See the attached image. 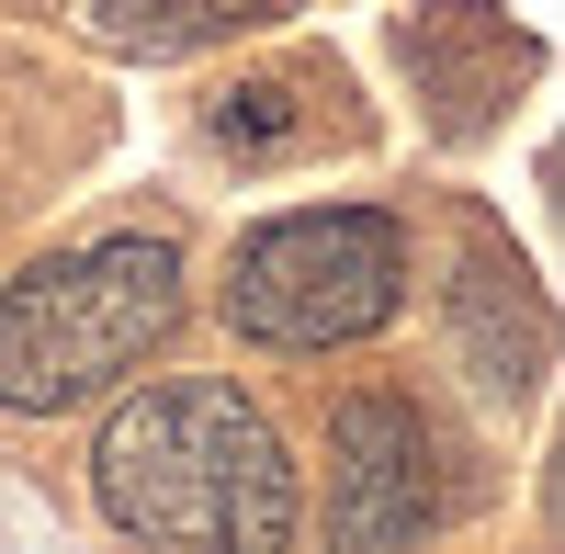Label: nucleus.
<instances>
[{
	"label": "nucleus",
	"instance_id": "obj_1",
	"mask_svg": "<svg viewBox=\"0 0 565 554\" xmlns=\"http://www.w3.org/2000/svg\"><path fill=\"white\" fill-rule=\"evenodd\" d=\"M90 476L148 554H282V532H295V465H282L271 419L204 374L125 396Z\"/></svg>",
	"mask_w": 565,
	"mask_h": 554
},
{
	"label": "nucleus",
	"instance_id": "obj_2",
	"mask_svg": "<svg viewBox=\"0 0 565 554\" xmlns=\"http://www.w3.org/2000/svg\"><path fill=\"white\" fill-rule=\"evenodd\" d=\"M181 329V249L170 238H103L79 260H45L0 295V407L57 419L125 385Z\"/></svg>",
	"mask_w": 565,
	"mask_h": 554
},
{
	"label": "nucleus",
	"instance_id": "obj_3",
	"mask_svg": "<svg viewBox=\"0 0 565 554\" xmlns=\"http://www.w3.org/2000/svg\"><path fill=\"white\" fill-rule=\"evenodd\" d=\"M407 295V238L396 215L373 204H328V215H282L238 249V284H226V317L271 351H340L373 340Z\"/></svg>",
	"mask_w": 565,
	"mask_h": 554
},
{
	"label": "nucleus",
	"instance_id": "obj_4",
	"mask_svg": "<svg viewBox=\"0 0 565 554\" xmlns=\"http://www.w3.org/2000/svg\"><path fill=\"white\" fill-rule=\"evenodd\" d=\"M441 521V452L407 396H351L328 430V554H418Z\"/></svg>",
	"mask_w": 565,
	"mask_h": 554
},
{
	"label": "nucleus",
	"instance_id": "obj_5",
	"mask_svg": "<svg viewBox=\"0 0 565 554\" xmlns=\"http://www.w3.org/2000/svg\"><path fill=\"white\" fill-rule=\"evenodd\" d=\"M271 12H295V0H90V34L125 45V57H181V45H215Z\"/></svg>",
	"mask_w": 565,
	"mask_h": 554
},
{
	"label": "nucleus",
	"instance_id": "obj_6",
	"mask_svg": "<svg viewBox=\"0 0 565 554\" xmlns=\"http://www.w3.org/2000/svg\"><path fill=\"white\" fill-rule=\"evenodd\" d=\"M317 103H340V79H249V90H226L204 125H215V148L271 159V148H306V136L340 125V114H317Z\"/></svg>",
	"mask_w": 565,
	"mask_h": 554
}]
</instances>
